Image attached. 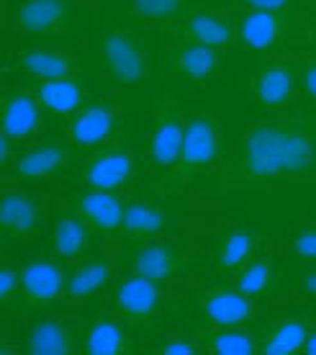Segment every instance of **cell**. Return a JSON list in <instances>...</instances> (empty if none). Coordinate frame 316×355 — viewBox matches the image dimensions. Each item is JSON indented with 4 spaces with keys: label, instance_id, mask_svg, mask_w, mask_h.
<instances>
[{
    "label": "cell",
    "instance_id": "1",
    "mask_svg": "<svg viewBox=\"0 0 316 355\" xmlns=\"http://www.w3.org/2000/svg\"><path fill=\"white\" fill-rule=\"evenodd\" d=\"M224 173L249 183L316 173V132L299 121L255 124L237 137Z\"/></svg>",
    "mask_w": 316,
    "mask_h": 355
},
{
    "label": "cell",
    "instance_id": "2",
    "mask_svg": "<svg viewBox=\"0 0 316 355\" xmlns=\"http://www.w3.org/2000/svg\"><path fill=\"white\" fill-rule=\"evenodd\" d=\"M221 152V124L213 111H201L185 124L183 147L173 168V183H185L201 170L211 168Z\"/></svg>",
    "mask_w": 316,
    "mask_h": 355
},
{
    "label": "cell",
    "instance_id": "3",
    "mask_svg": "<svg viewBox=\"0 0 316 355\" xmlns=\"http://www.w3.org/2000/svg\"><path fill=\"white\" fill-rule=\"evenodd\" d=\"M185 137V121L180 111H177L175 98L159 90L155 96L150 111V134H147V157L155 170L175 168L177 157H180V147H183Z\"/></svg>",
    "mask_w": 316,
    "mask_h": 355
},
{
    "label": "cell",
    "instance_id": "4",
    "mask_svg": "<svg viewBox=\"0 0 316 355\" xmlns=\"http://www.w3.org/2000/svg\"><path fill=\"white\" fill-rule=\"evenodd\" d=\"M100 57L111 80L119 85H141L147 78V42L129 28L105 26L98 39Z\"/></svg>",
    "mask_w": 316,
    "mask_h": 355
},
{
    "label": "cell",
    "instance_id": "5",
    "mask_svg": "<svg viewBox=\"0 0 316 355\" xmlns=\"http://www.w3.org/2000/svg\"><path fill=\"white\" fill-rule=\"evenodd\" d=\"M16 28L28 36H67L80 28V13L72 0H21Z\"/></svg>",
    "mask_w": 316,
    "mask_h": 355
},
{
    "label": "cell",
    "instance_id": "6",
    "mask_svg": "<svg viewBox=\"0 0 316 355\" xmlns=\"http://www.w3.org/2000/svg\"><path fill=\"white\" fill-rule=\"evenodd\" d=\"M159 302H162V296H159L157 281H152L141 273H134L119 281L114 299H111V309L121 322L141 329L150 327L152 322L157 320Z\"/></svg>",
    "mask_w": 316,
    "mask_h": 355
},
{
    "label": "cell",
    "instance_id": "7",
    "mask_svg": "<svg viewBox=\"0 0 316 355\" xmlns=\"http://www.w3.org/2000/svg\"><path fill=\"white\" fill-rule=\"evenodd\" d=\"M299 80V67L293 62H283V60H265L252 72V83H249V93H252V106L257 111H272V108L286 106L293 96Z\"/></svg>",
    "mask_w": 316,
    "mask_h": 355
},
{
    "label": "cell",
    "instance_id": "8",
    "mask_svg": "<svg viewBox=\"0 0 316 355\" xmlns=\"http://www.w3.org/2000/svg\"><path fill=\"white\" fill-rule=\"evenodd\" d=\"M293 10H265V8H249L239 16L237 24V39L245 49L252 52H275L281 49L283 36L290 28L288 18Z\"/></svg>",
    "mask_w": 316,
    "mask_h": 355
},
{
    "label": "cell",
    "instance_id": "9",
    "mask_svg": "<svg viewBox=\"0 0 316 355\" xmlns=\"http://www.w3.org/2000/svg\"><path fill=\"white\" fill-rule=\"evenodd\" d=\"M137 175V160L123 147H105L93 155L80 173V180L93 191H121Z\"/></svg>",
    "mask_w": 316,
    "mask_h": 355
},
{
    "label": "cell",
    "instance_id": "10",
    "mask_svg": "<svg viewBox=\"0 0 316 355\" xmlns=\"http://www.w3.org/2000/svg\"><path fill=\"white\" fill-rule=\"evenodd\" d=\"M72 211L90 232H96L100 237H111L116 232H121L126 206L116 191L88 188V193H80L72 198Z\"/></svg>",
    "mask_w": 316,
    "mask_h": 355
},
{
    "label": "cell",
    "instance_id": "11",
    "mask_svg": "<svg viewBox=\"0 0 316 355\" xmlns=\"http://www.w3.org/2000/svg\"><path fill=\"white\" fill-rule=\"evenodd\" d=\"M119 129V111L108 101H96L75 111L67 129L70 142L80 150H90L98 144H105Z\"/></svg>",
    "mask_w": 316,
    "mask_h": 355
},
{
    "label": "cell",
    "instance_id": "12",
    "mask_svg": "<svg viewBox=\"0 0 316 355\" xmlns=\"http://www.w3.org/2000/svg\"><path fill=\"white\" fill-rule=\"evenodd\" d=\"M195 309L201 314V320L213 327H239L255 317V302L252 296L237 291H227V288H213L198 296Z\"/></svg>",
    "mask_w": 316,
    "mask_h": 355
},
{
    "label": "cell",
    "instance_id": "13",
    "mask_svg": "<svg viewBox=\"0 0 316 355\" xmlns=\"http://www.w3.org/2000/svg\"><path fill=\"white\" fill-rule=\"evenodd\" d=\"M67 278L57 263L52 260H34L21 270V296L28 309H42L46 304L60 299Z\"/></svg>",
    "mask_w": 316,
    "mask_h": 355
},
{
    "label": "cell",
    "instance_id": "14",
    "mask_svg": "<svg viewBox=\"0 0 316 355\" xmlns=\"http://www.w3.org/2000/svg\"><path fill=\"white\" fill-rule=\"evenodd\" d=\"M175 34L185 42L211 46V49H229L237 39V24L229 13L206 10V13H191L183 18V24L175 28Z\"/></svg>",
    "mask_w": 316,
    "mask_h": 355
},
{
    "label": "cell",
    "instance_id": "15",
    "mask_svg": "<svg viewBox=\"0 0 316 355\" xmlns=\"http://www.w3.org/2000/svg\"><path fill=\"white\" fill-rule=\"evenodd\" d=\"M195 266V255L180 242H159L150 245L137 255V273L147 275L152 281H170L175 275L185 273L188 268Z\"/></svg>",
    "mask_w": 316,
    "mask_h": 355
},
{
    "label": "cell",
    "instance_id": "16",
    "mask_svg": "<svg viewBox=\"0 0 316 355\" xmlns=\"http://www.w3.org/2000/svg\"><path fill=\"white\" fill-rule=\"evenodd\" d=\"M8 70L24 72L36 80H57L78 75V57L64 49H28L18 52L8 60Z\"/></svg>",
    "mask_w": 316,
    "mask_h": 355
},
{
    "label": "cell",
    "instance_id": "17",
    "mask_svg": "<svg viewBox=\"0 0 316 355\" xmlns=\"http://www.w3.org/2000/svg\"><path fill=\"white\" fill-rule=\"evenodd\" d=\"M42 111L36 96L16 90V93H6L3 106H0V124H3V134L10 137L13 142H24L31 139L42 124Z\"/></svg>",
    "mask_w": 316,
    "mask_h": 355
},
{
    "label": "cell",
    "instance_id": "18",
    "mask_svg": "<svg viewBox=\"0 0 316 355\" xmlns=\"http://www.w3.org/2000/svg\"><path fill=\"white\" fill-rule=\"evenodd\" d=\"M72 162V152L62 144H42V147H31L26 152H18V157L10 162L6 170L8 175L21 178V180H44L64 170Z\"/></svg>",
    "mask_w": 316,
    "mask_h": 355
},
{
    "label": "cell",
    "instance_id": "19",
    "mask_svg": "<svg viewBox=\"0 0 316 355\" xmlns=\"http://www.w3.org/2000/svg\"><path fill=\"white\" fill-rule=\"evenodd\" d=\"M31 93L36 96L39 106L49 114H72V111H80L88 101V85H85L82 75L57 78V80H39L34 83Z\"/></svg>",
    "mask_w": 316,
    "mask_h": 355
},
{
    "label": "cell",
    "instance_id": "20",
    "mask_svg": "<svg viewBox=\"0 0 316 355\" xmlns=\"http://www.w3.org/2000/svg\"><path fill=\"white\" fill-rule=\"evenodd\" d=\"M221 67V49H211V46L193 44H173L170 49V70L177 78L191 83H206L211 80Z\"/></svg>",
    "mask_w": 316,
    "mask_h": 355
},
{
    "label": "cell",
    "instance_id": "21",
    "mask_svg": "<svg viewBox=\"0 0 316 355\" xmlns=\"http://www.w3.org/2000/svg\"><path fill=\"white\" fill-rule=\"evenodd\" d=\"M42 209L26 193H6L0 201V230L6 240H21L39 230Z\"/></svg>",
    "mask_w": 316,
    "mask_h": 355
},
{
    "label": "cell",
    "instance_id": "22",
    "mask_svg": "<svg viewBox=\"0 0 316 355\" xmlns=\"http://www.w3.org/2000/svg\"><path fill=\"white\" fill-rule=\"evenodd\" d=\"M257 234L249 230H229L213 248V266L219 275L231 278L255 258Z\"/></svg>",
    "mask_w": 316,
    "mask_h": 355
},
{
    "label": "cell",
    "instance_id": "23",
    "mask_svg": "<svg viewBox=\"0 0 316 355\" xmlns=\"http://www.w3.org/2000/svg\"><path fill=\"white\" fill-rule=\"evenodd\" d=\"M78 332L60 320H44L31 327L26 350L34 355H70L78 350Z\"/></svg>",
    "mask_w": 316,
    "mask_h": 355
},
{
    "label": "cell",
    "instance_id": "24",
    "mask_svg": "<svg viewBox=\"0 0 316 355\" xmlns=\"http://www.w3.org/2000/svg\"><path fill=\"white\" fill-rule=\"evenodd\" d=\"M165 230V211L157 201L152 198H139L126 206L123 214V237L132 242H147L152 237H157L159 232Z\"/></svg>",
    "mask_w": 316,
    "mask_h": 355
},
{
    "label": "cell",
    "instance_id": "25",
    "mask_svg": "<svg viewBox=\"0 0 316 355\" xmlns=\"http://www.w3.org/2000/svg\"><path fill=\"white\" fill-rule=\"evenodd\" d=\"M82 350L90 355H129L134 353V343L121 327V322L98 317L85 332Z\"/></svg>",
    "mask_w": 316,
    "mask_h": 355
},
{
    "label": "cell",
    "instance_id": "26",
    "mask_svg": "<svg viewBox=\"0 0 316 355\" xmlns=\"http://www.w3.org/2000/svg\"><path fill=\"white\" fill-rule=\"evenodd\" d=\"M111 275H114V260L111 258L82 260L67 281V291L72 299H90L111 281Z\"/></svg>",
    "mask_w": 316,
    "mask_h": 355
},
{
    "label": "cell",
    "instance_id": "27",
    "mask_svg": "<svg viewBox=\"0 0 316 355\" xmlns=\"http://www.w3.org/2000/svg\"><path fill=\"white\" fill-rule=\"evenodd\" d=\"M311 335L306 322L301 320H281L275 322L267 335L260 343V350L267 355H293L306 347V340Z\"/></svg>",
    "mask_w": 316,
    "mask_h": 355
},
{
    "label": "cell",
    "instance_id": "28",
    "mask_svg": "<svg viewBox=\"0 0 316 355\" xmlns=\"http://www.w3.org/2000/svg\"><path fill=\"white\" fill-rule=\"evenodd\" d=\"M52 248L60 260H75L90 248L88 227L78 216H62L52 227Z\"/></svg>",
    "mask_w": 316,
    "mask_h": 355
},
{
    "label": "cell",
    "instance_id": "29",
    "mask_svg": "<svg viewBox=\"0 0 316 355\" xmlns=\"http://www.w3.org/2000/svg\"><path fill=\"white\" fill-rule=\"evenodd\" d=\"M203 347L216 355H249L260 350V343L252 335L239 332V329L216 327L209 338H203Z\"/></svg>",
    "mask_w": 316,
    "mask_h": 355
},
{
    "label": "cell",
    "instance_id": "30",
    "mask_svg": "<svg viewBox=\"0 0 316 355\" xmlns=\"http://www.w3.org/2000/svg\"><path fill=\"white\" fill-rule=\"evenodd\" d=\"M272 286V260L270 258H252L237 273V288L247 296H263Z\"/></svg>",
    "mask_w": 316,
    "mask_h": 355
},
{
    "label": "cell",
    "instance_id": "31",
    "mask_svg": "<svg viewBox=\"0 0 316 355\" xmlns=\"http://www.w3.org/2000/svg\"><path fill=\"white\" fill-rule=\"evenodd\" d=\"M132 8L137 16L147 21H173L193 13V6L188 0H132Z\"/></svg>",
    "mask_w": 316,
    "mask_h": 355
},
{
    "label": "cell",
    "instance_id": "32",
    "mask_svg": "<svg viewBox=\"0 0 316 355\" xmlns=\"http://www.w3.org/2000/svg\"><path fill=\"white\" fill-rule=\"evenodd\" d=\"M16 296H21V273L13 266H6L0 270V304L10 306Z\"/></svg>",
    "mask_w": 316,
    "mask_h": 355
},
{
    "label": "cell",
    "instance_id": "33",
    "mask_svg": "<svg viewBox=\"0 0 316 355\" xmlns=\"http://www.w3.org/2000/svg\"><path fill=\"white\" fill-rule=\"evenodd\" d=\"M290 245H293V252L299 258L314 260L316 263V227H301V230H296Z\"/></svg>",
    "mask_w": 316,
    "mask_h": 355
},
{
    "label": "cell",
    "instance_id": "34",
    "mask_svg": "<svg viewBox=\"0 0 316 355\" xmlns=\"http://www.w3.org/2000/svg\"><path fill=\"white\" fill-rule=\"evenodd\" d=\"M247 8H265V10H296L306 0H242Z\"/></svg>",
    "mask_w": 316,
    "mask_h": 355
},
{
    "label": "cell",
    "instance_id": "35",
    "mask_svg": "<svg viewBox=\"0 0 316 355\" xmlns=\"http://www.w3.org/2000/svg\"><path fill=\"white\" fill-rule=\"evenodd\" d=\"M159 353L165 355H193L198 353V345H195L193 340H170L165 345L159 347Z\"/></svg>",
    "mask_w": 316,
    "mask_h": 355
},
{
    "label": "cell",
    "instance_id": "36",
    "mask_svg": "<svg viewBox=\"0 0 316 355\" xmlns=\"http://www.w3.org/2000/svg\"><path fill=\"white\" fill-rule=\"evenodd\" d=\"M301 85H304V93L308 96L311 103H316V60L304 67V75H301Z\"/></svg>",
    "mask_w": 316,
    "mask_h": 355
},
{
    "label": "cell",
    "instance_id": "37",
    "mask_svg": "<svg viewBox=\"0 0 316 355\" xmlns=\"http://www.w3.org/2000/svg\"><path fill=\"white\" fill-rule=\"evenodd\" d=\"M301 288L311 296V299H316V273H308L304 275V281H301Z\"/></svg>",
    "mask_w": 316,
    "mask_h": 355
},
{
    "label": "cell",
    "instance_id": "38",
    "mask_svg": "<svg viewBox=\"0 0 316 355\" xmlns=\"http://www.w3.org/2000/svg\"><path fill=\"white\" fill-rule=\"evenodd\" d=\"M304 353H311V355H316V329L308 335V340H306V347H304Z\"/></svg>",
    "mask_w": 316,
    "mask_h": 355
}]
</instances>
